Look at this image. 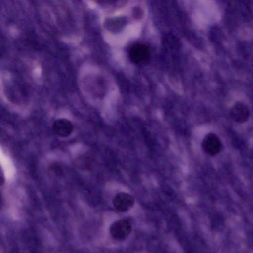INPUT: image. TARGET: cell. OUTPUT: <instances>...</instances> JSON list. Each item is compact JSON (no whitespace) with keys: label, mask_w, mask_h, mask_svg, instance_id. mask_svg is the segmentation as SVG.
I'll list each match as a JSON object with an SVG mask.
<instances>
[{"label":"cell","mask_w":253,"mask_h":253,"mask_svg":"<svg viewBox=\"0 0 253 253\" xmlns=\"http://www.w3.org/2000/svg\"><path fill=\"white\" fill-rule=\"evenodd\" d=\"M129 57L134 63L142 65L147 63L151 57L149 48L145 44L137 43L132 45L128 52Z\"/></svg>","instance_id":"6da1fadb"},{"label":"cell","mask_w":253,"mask_h":253,"mask_svg":"<svg viewBox=\"0 0 253 253\" xmlns=\"http://www.w3.org/2000/svg\"></svg>","instance_id":"ba28073f"},{"label":"cell","mask_w":253,"mask_h":253,"mask_svg":"<svg viewBox=\"0 0 253 253\" xmlns=\"http://www.w3.org/2000/svg\"><path fill=\"white\" fill-rule=\"evenodd\" d=\"M73 129L74 126L72 123L65 118L56 120L52 125V130L54 134L61 137L70 136Z\"/></svg>","instance_id":"5b68a950"},{"label":"cell","mask_w":253,"mask_h":253,"mask_svg":"<svg viewBox=\"0 0 253 253\" xmlns=\"http://www.w3.org/2000/svg\"><path fill=\"white\" fill-rule=\"evenodd\" d=\"M201 145L203 151L206 153L210 156H214L220 152L222 144L217 135L209 133L205 135Z\"/></svg>","instance_id":"3957f363"},{"label":"cell","mask_w":253,"mask_h":253,"mask_svg":"<svg viewBox=\"0 0 253 253\" xmlns=\"http://www.w3.org/2000/svg\"><path fill=\"white\" fill-rule=\"evenodd\" d=\"M230 115L235 122L238 123H243L248 120L250 111L244 103L237 102L231 108Z\"/></svg>","instance_id":"8992f818"},{"label":"cell","mask_w":253,"mask_h":253,"mask_svg":"<svg viewBox=\"0 0 253 253\" xmlns=\"http://www.w3.org/2000/svg\"><path fill=\"white\" fill-rule=\"evenodd\" d=\"M135 203V199L131 195L120 192L115 195L113 199V204L119 212H126L132 208Z\"/></svg>","instance_id":"277c9868"},{"label":"cell","mask_w":253,"mask_h":253,"mask_svg":"<svg viewBox=\"0 0 253 253\" xmlns=\"http://www.w3.org/2000/svg\"><path fill=\"white\" fill-rule=\"evenodd\" d=\"M132 231L131 223L127 220H118L113 222L110 228L112 237L117 241H123L126 238Z\"/></svg>","instance_id":"7a4b0ae2"},{"label":"cell","mask_w":253,"mask_h":253,"mask_svg":"<svg viewBox=\"0 0 253 253\" xmlns=\"http://www.w3.org/2000/svg\"><path fill=\"white\" fill-rule=\"evenodd\" d=\"M9 253H18L16 251H11Z\"/></svg>","instance_id":"52a82bcc"}]
</instances>
